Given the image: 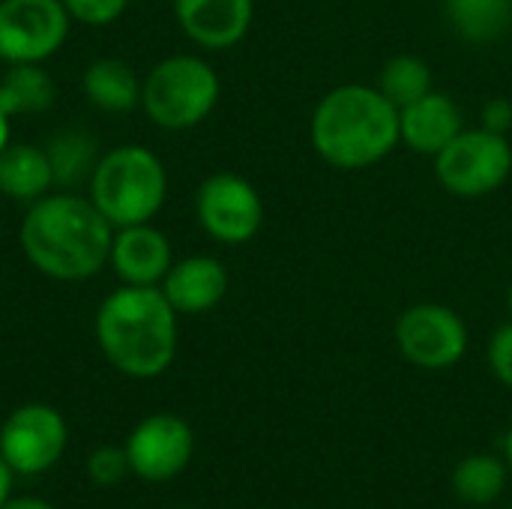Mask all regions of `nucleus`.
I'll return each mask as SVG.
<instances>
[{"label":"nucleus","instance_id":"obj_1","mask_svg":"<svg viewBox=\"0 0 512 509\" xmlns=\"http://www.w3.org/2000/svg\"><path fill=\"white\" fill-rule=\"evenodd\" d=\"M114 225L81 195H42L21 219V249L48 279L81 282L108 264Z\"/></svg>","mask_w":512,"mask_h":509},{"label":"nucleus","instance_id":"obj_2","mask_svg":"<svg viewBox=\"0 0 512 509\" xmlns=\"http://www.w3.org/2000/svg\"><path fill=\"white\" fill-rule=\"evenodd\" d=\"M309 141L336 171L372 168L402 144L399 108L372 84H339L318 99Z\"/></svg>","mask_w":512,"mask_h":509},{"label":"nucleus","instance_id":"obj_3","mask_svg":"<svg viewBox=\"0 0 512 509\" xmlns=\"http://www.w3.org/2000/svg\"><path fill=\"white\" fill-rule=\"evenodd\" d=\"M96 339L126 378H159L177 357V312L159 285H123L102 300Z\"/></svg>","mask_w":512,"mask_h":509},{"label":"nucleus","instance_id":"obj_4","mask_svg":"<svg viewBox=\"0 0 512 509\" xmlns=\"http://www.w3.org/2000/svg\"><path fill=\"white\" fill-rule=\"evenodd\" d=\"M168 195V174L162 159L138 144H123L99 156L90 174V201L114 225L150 222Z\"/></svg>","mask_w":512,"mask_h":509},{"label":"nucleus","instance_id":"obj_5","mask_svg":"<svg viewBox=\"0 0 512 509\" xmlns=\"http://www.w3.org/2000/svg\"><path fill=\"white\" fill-rule=\"evenodd\" d=\"M222 84L216 69L198 54H174L159 60L141 81V105L147 117L165 132H186L201 126L216 102Z\"/></svg>","mask_w":512,"mask_h":509},{"label":"nucleus","instance_id":"obj_6","mask_svg":"<svg viewBox=\"0 0 512 509\" xmlns=\"http://www.w3.org/2000/svg\"><path fill=\"white\" fill-rule=\"evenodd\" d=\"M512 174V147L507 135H498L486 126L462 129L438 156L435 177L438 183L465 201L486 198L498 192Z\"/></svg>","mask_w":512,"mask_h":509},{"label":"nucleus","instance_id":"obj_7","mask_svg":"<svg viewBox=\"0 0 512 509\" xmlns=\"http://www.w3.org/2000/svg\"><path fill=\"white\" fill-rule=\"evenodd\" d=\"M402 357L426 372L453 369L468 351V324L465 318L444 303H414L408 306L393 327Z\"/></svg>","mask_w":512,"mask_h":509},{"label":"nucleus","instance_id":"obj_8","mask_svg":"<svg viewBox=\"0 0 512 509\" xmlns=\"http://www.w3.org/2000/svg\"><path fill=\"white\" fill-rule=\"evenodd\" d=\"M69 444L63 414L42 402L15 408L0 426V459L15 477H39L51 471Z\"/></svg>","mask_w":512,"mask_h":509},{"label":"nucleus","instance_id":"obj_9","mask_svg":"<svg viewBox=\"0 0 512 509\" xmlns=\"http://www.w3.org/2000/svg\"><path fill=\"white\" fill-rule=\"evenodd\" d=\"M195 216L216 243L243 246L255 240L264 225V201L246 177L216 171L195 192Z\"/></svg>","mask_w":512,"mask_h":509},{"label":"nucleus","instance_id":"obj_10","mask_svg":"<svg viewBox=\"0 0 512 509\" xmlns=\"http://www.w3.org/2000/svg\"><path fill=\"white\" fill-rule=\"evenodd\" d=\"M69 36L63 0H0V60L42 63Z\"/></svg>","mask_w":512,"mask_h":509},{"label":"nucleus","instance_id":"obj_11","mask_svg":"<svg viewBox=\"0 0 512 509\" xmlns=\"http://www.w3.org/2000/svg\"><path fill=\"white\" fill-rule=\"evenodd\" d=\"M123 450L135 477L147 483H168L189 468L195 456V432L183 417L159 411L132 426Z\"/></svg>","mask_w":512,"mask_h":509},{"label":"nucleus","instance_id":"obj_12","mask_svg":"<svg viewBox=\"0 0 512 509\" xmlns=\"http://www.w3.org/2000/svg\"><path fill=\"white\" fill-rule=\"evenodd\" d=\"M180 30L207 51H225L246 39L255 0H174Z\"/></svg>","mask_w":512,"mask_h":509},{"label":"nucleus","instance_id":"obj_13","mask_svg":"<svg viewBox=\"0 0 512 509\" xmlns=\"http://www.w3.org/2000/svg\"><path fill=\"white\" fill-rule=\"evenodd\" d=\"M462 129L465 117L450 93L432 90L417 102L399 108V138L417 156L435 159Z\"/></svg>","mask_w":512,"mask_h":509},{"label":"nucleus","instance_id":"obj_14","mask_svg":"<svg viewBox=\"0 0 512 509\" xmlns=\"http://www.w3.org/2000/svg\"><path fill=\"white\" fill-rule=\"evenodd\" d=\"M108 264L123 279V285H162L165 273L174 264V255L168 237L150 222H141L117 228Z\"/></svg>","mask_w":512,"mask_h":509},{"label":"nucleus","instance_id":"obj_15","mask_svg":"<svg viewBox=\"0 0 512 509\" xmlns=\"http://www.w3.org/2000/svg\"><path fill=\"white\" fill-rule=\"evenodd\" d=\"M159 288L177 315H204L225 300L228 270L213 255H189L171 264Z\"/></svg>","mask_w":512,"mask_h":509},{"label":"nucleus","instance_id":"obj_16","mask_svg":"<svg viewBox=\"0 0 512 509\" xmlns=\"http://www.w3.org/2000/svg\"><path fill=\"white\" fill-rule=\"evenodd\" d=\"M81 90L90 105L108 114H126L141 105V78L126 60L117 57L93 60L81 75Z\"/></svg>","mask_w":512,"mask_h":509},{"label":"nucleus","instance_id":"obj_17","mask_svg":"<svg viewBox=\"0 0 512 509\" xmlns=\"http://www.w3.org/2000/svg\"><path fill=\"white\" fill-rule=\"evenodd\" d=\"M54 183L45 147L6 144L0 150V192L12 201H39Z\"/></svg>","mask_w":512,"mask_h":509},{"label":"nucleus","instance_id":"obj_18","mask_svg":"<svg viewBox=\"0 0 512 509\" xmlns=\"http://www.w3.org/2000/svg\"><path fill=\"white\" fill-rule=\"evenodd\" d=\"M57 87L39 63H12L0 78V111L6 117L42 114L54 105Z\"/></svg>","mask_w":512,"mask_h":509},{"label":"nucleus","instance_id":"obj_19","mask_svg":"<svg viewBox=\"0 0 512 509\" xmlns=\"http://www.w3.org/2000/svg\"><path fill=\"white\" fill-rule=\"evenodd\" d=\"M447 18L459 39L495 42L512 24V0H447Z\"/></svg>","mask_w":512,"mask_h":509},{"label":"nucleus","instance_id":"obj_20","mask_svg":"<svg viewBox=\"0 0 512 509\" xmlns=\"http://www.w3.org/2000/svg\"><path fill=\"white\" fill-rule=\"evenodd\" d=\"M510 465L489 453H474L453 468V492L459 501L486 507L498 501L507 489Z\"/></svg>","mask_w":512,"mask_h":509},{"label":"nucleus","instance_id":"obj_21","mask_svg":"<svg viewBox=\"0 0 512 509\" xmlns=\"http://www.w3.org/2000/svg\"><path fill=\"white\" fill-rule=\"evenodd\" d=\"M48 162H51V174L54 183L60 186H75L81 180H90L93 168H96V141L81 132V129H63L57 132L48 147Z\"/></svg>","mask_w":512,"mask_h":509},{"label":"nucleus","instance_id":"obj_22","mask_svg":"<svg viewBox=\"0 0 512 509\" xmlns=\"http://www.w3.org/2000/svg\"><path fill=\"white\" fill-rule=\"evenodd\" d=\"M396 108L417 102L420 96L432 93V66L417 54H393L384 60L378 84H375Z\"/></svg>","mask_w":512,"mask_h":509},{"label":"nucleus","instance_id":"obj_23","mask_svg":"<svg viewBox=\"0 0 512 509\" xmlns=\"http://www.w3.org/2000/svg\"><path fill=\"white\" fill-rule=\"evenodd\" d=\"M126 474H132V471H129V459H126L123 447L102 444L87 456V477L96 486H117L126 480Z\"/></svg>","mask_w":512,"mask_h":509},{"label":"nucleus","instance_id":"obj_24","mask_svg":"<svg viewBox=\"0 0 512 509\" xmlns=\"http://www.w3.org/2000/svg\"><path fill=\"white\" fill-rule=\"evenodd\" d=\"M69 18L81 21V24H90V27H105L111 21H117L129 0H63Z\"/></svg>","mask_w":512,"mask_h":509},{"label":"nucleus","instance_id":"obj_25","mask_svg":"<svg viewBox=\"0 0 512 509\" xmlns=\"http://www.w3.org/2000/svg\"><path fill=\"white\" fill-rule=\"evenodd\" d=\"M489 369L492 375L512 390V318H507L489 339V351H486Z\"/></svg>","mask_w":512,"mask_h":509},{"label":"nucleus","instance_id":"obj_26","mask_svg":"<svg viewBox=\"0 0 512 509\" xmlns=\"http://www.w3.org/2000/svg\"><path fill=\"white\" fill-rule=\"evenodd\" d=\"M480 126L498 132V135H507L512 129V102L504 96H495L483 105L480 111Z\"/></svg>","mask_w":512,"mask_h":509},{"label":"nucleus","instance_id":"obj_27","mask_svg":"<svg viewBox=\"0 0 512 509\" xmlns=\"http://www.w3.org/2000/svg\"><path fill=\"white\" fill-rule=\"evenodd\" d=\"M0 509H54V507H51L48 501H42V498H30V495L15 498V495H9V501H6Z\"/></svg>","mask_w":512,"mask_h":509},{"label":"nucleus","instance_id":"obj_28","mask_svg":"<svg viewBox=\"0 0 512 509\" xmlns=\"http://www.w3.org/2000/svg\"><path fill=\"white\" fill-rule=\"evenodd\" d=\"M12 483H15V474L9 471V465L0 459V507L9 501V495H12Z\"/></svg>","mask_w":512,"mask_h":509},{"label":"nucleus","instance_id":"obj_29","mask_svg":"<svg viewBox=\"0 0 512 509\" xmlns=\"http://www.w3.org/2000/svg\"><path fill=\"white\" fill-rule=\"evenodd\" d=\"M6 144H9V117L0 111V150H3Z\"/></svg>","mask_w":512,"mask_h":509},{"label":"nucleus","instance_id":"obj_30","mask_svg":"<svg viewBox=\"0 0 512 509\" xmlns=\"http://www.w3.org/2000/svg\"><path fill=\"white\" fill-rule=\"evenodd\" d=\"M504 447H507V465L512 468V423H510V432H507V441H504Z\"/></svg>","mask_w":512,"mask_h":509},{"label":"nucleus","instance_id":"obj_31","mask_svg":"<svg viewBox=\"0 0 512 509\" xmlns=\"http://www.w3.org/2000/svg\"><path fill=\"white\" fill-rule=\"evenodd\" d=\"M507 315H510V318H512V285H510V288H507Z\"/></svg>","mask_w":512,"mask_h":509},{"label":"nucleus","instance_id":"obj_32","mask_svg":"<svg viewBox=\"0 0 512 509\" xmlns=\"http://www.w3.org/2000/svg\"><path fill=\"white\" fill-rule=\"evenodd\" d=\"M510 509H512V507H510Z\"/></svg>","mask_w":512,"mask_h":509}]
</instances>
